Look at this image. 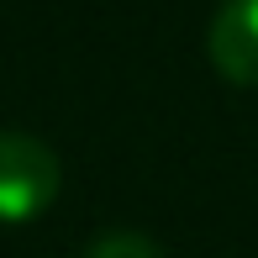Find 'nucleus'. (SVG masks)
<instances>
[{
  "instance_id": "f03ea898",
  "label": "nucleus",
  "mask_w": 258,
  "mask_h": 258,
  "mask_svg": "<svg viewBox=\"0 0 258 258\" xmlns=\"http://www.w3.org/2000/svg\"><path fill=\"white\" fill-rule=\"evenodd\" d=\"M206 53L227 85L258 90V0H221L206 32Z\"/></svg>"
},
{
  "instance_id": "7ed1b4c3",
  "label": "nucleus",
  "mask_w": 258,
  "mask_h": 258,
  "mask_svg": "<svg viewBox=\"0 0 258 258\" xmlns=\"http://www.w3.org/2000/svg\"><path fill=\"white\" fill-rule=\"evenodd\" d=\"M90 258H163V248L137 237V232H111V237H100L90 248Z\"/></svg>"
},
{
  "instance_id": "f257e3e1",
  "label": "nucleus",
  "mask_w": 258,
  "mask_h": 258,
  "mask_svg": "<svg viewBox=\"0 0 258 258\" xmlns=\"http://www.w3.org/2000/svg\"><path fill=\"white\" fill-rule=\"evenodd\" d=\"M58 184H63V163L42 137L16 132L6 126L0 132V221H37L42 211L58 201Z\"/></svg>"
}]
</instances>
